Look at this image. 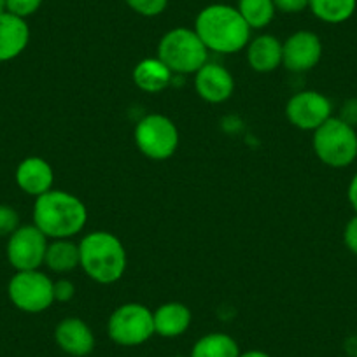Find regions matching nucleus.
Returning a JSON list of instances; mask_svg holds the SVG:
<instances>
[{"label":"nucleus","instance_id":"15","mask_svg":"<svg viewBox=\"0 0 357 357\" xmlns=\"http://www.w3.org/2000/svg\"><path fill=\"white\" fill-rule=\"evenodd\" d=\"M30 43V26L25 18L2 13L0 15V63L16 60Z\"/></svg>","mask_w":357,"mask_h":357},{"label":"nucleus","instance_id":"3","mask_svg":"<svg viewBox=\"0 0 357 357\" xmlns=\"http://www.w3.org/2000/svg\"><path fill=\"white\" fill-rule=\"evenodd\" d=\"M79 266L93 282L109 286L123 279L128 266L126 249L111 231H91L79 242Z\"/></svg>","mask_w":357,"mask_h":357},{"label":"nucleus","instance_id":"21","mask_svg":"<svg viewBox=\"0 0 357 357\" xmlns=\"http://www.w3.org/2000/svg\"><path fill=\"white\" fill-rule=\"evenodd\" d=\"M357 8V0H308L312 15L328 25L349 22Z\"/></svg>","mask_w":357,"mask_h":357},{"label":"nucleus","instance_id":"34","mask_svg":"<svg viewBox=\"0 0 357 357\" xmlns=\"http://www.w3.org/2000/svg\"><path fill=\"white\" fill-rule=\"evenodd\" d=\"M354 357H357V350H356V356H354Z\"/></svg>","mask_w":357,"mask_h":357},{"label":"nucleus","instance_id":"23","mask_svg":"<svg viewBox=\"0 0 357 357\" xmlns=\"http://www.w3.org/2000/svg\"><path fill=\"white\" fill-rule=\"evenodd\" d=\"M126 6L144 18H154L165 13L168 0H125Z\"/></svg>","mask_w":357,"mask_h":357},{"label":"nucleus","instance_id":"26","mask_svg":"<svg viewBox=\"0 0 357 357\" xmlns=\"http://www.w3.org/2000/svg\"><path fill=\"white\" fill-rule=\"evenodd\" d=\"M53 293H54V301H70L75 294V286L68 279H60L54 280L53 284Z\"/></svg>","mask_w":357,"mask_h":357},{"label":"nucleus","instance_id":"11","mask_svg":"<svg viewBox=\"0 0 357 357\" xmlns=\"http://www.w3.org/2000/svg\"><path fill=\"white\" fill-rule=\"evenodd\" d=\"M322 58V43L317 33L298 30L282 43V65L291 72H308Z\"/></svg>","mask_w":357,"mask_h":357},{"label":"nucleus","instance_id":"33","mask_svg":"<svg viewBox=\"0 0 357 357\" xmlns=\"http://www.w3.org/2000/svg\"><path fill=\"white\" fill-rule=\"evenodd\" d=\"M174 357H188V356H174Z\"/></svg>","mask_w":357,"mask_h":357},{"label":"nucleus","instance_id":"7","mask_svg":"<svg viewBox=\"0 0 357 357\" xmlns=\"http://www.w3.org/2000/svg\"><path fill=\"white\" fill-rule=\"evenodd\" d=\"M53 280L40 270L16 272L8 284V296L18 310L40 314L54 303Z\"/></svg>","mask_w":357,"mask_h":357},{"label":"nucleus","instance_id":"9","mask_svg":"<svg viewBox=\"0 0 357 357\" xmlns=\"http://www.w3.org/2000/svg\"><path fill=\"white\" fill-rule=\"evenodd\" d=\"M50 238L36 225L20 226L8 238L6 256L16 272L39 270L44 264Z\"/></svg>","mask_w":357,"mask_h":357},{"label":"nucleus","instance_id":"32","mask_svg":"<svg viewBox=\"0 0 357 357\" xmlns=\"http://www.w3.org/2000/svg\"><path fill=\"white\" fill-rule=\"evenodd\" d=\"M6 6H8V0H0V15L6 13Z\"/></svg>","mask_w":357,"mask_h":357},{"label":"nucleus","instance_id":"4","mask_svg":"<svg viewBox=\"0 0 357 357\" xmlns=\"http://www.w3.org/2000/svg\"><path fill=\"white\" fill-rule=\"evenodd\" d=\"M158 58L170 68L172 74H197L208 61V50L195 29L178 26L161 37Z\"/></svg>","mask_w":357,"mask_h":357},{"label":"nucleus","instance_id":"19","mask_svg":"<svg viewBox=\"0 0 357 357\" xmlns=\"http://www.w3.org/2000/svg\"><path fill=\"white\" fill-rule=\"evenodd\" d=\"M44 264L58 275L74 272L79 266V243H74L70 238L51 240L47 243Z\"/></svg>","mask_w":357,"mask_h":357},{"label":"nucleus","instance_id":"1","mask_svg":"<svg viewBox=\"0 0 357 357\" xmlns=\"http://www.w3.org/2000/svg\"><path fill=\"white\" fill-rule=\"evenodd\" d=\"M32 219L33 225L50 240L72 238L84 229L88 208L75 195L51 190L36 198Z\"/></svg>","mask_w":357,"mask_h":357},{"label":"nucleus","instance_id":"22","mask_svg":"<svg viewBox=\"0 0 357 357\" xmlns=\"http://www.w3.org/2000/svg\"><path fill=\"white\" fill-rule=\"evenodd\" d=\"M236 9L250 30L266 29L277 13L273 0H238Z\"/></svg>","mask_w":357,"mask_h":357},{"label":"nucleus","instance_id":"25","mask_svg":"<svg viewBox=\"0 0 357 357\" xmlns=\"http://www.w3.org/2000/svg\"><path fill=\"white\" fill-rule=\"evenodd\" d=\"M43 2L44 0H8L6 11L26 20L29 16L36 15V13L39 11Z\"/></svg>","mask_w":357,"mask_h":357},{"label":"nucleus","instance_id":"27","mask_svg":"<svg viewBox=\"0 0 357 357\" xmlns=\"http://www.w3.org/2000/svg\"><path fill=\"white\" fill-rule=\"evenodd\" d=\"M343 243H345V247L354 256H357V214L354 218H350L349 222L345 225V229H343Z\"/></svg>","mask_w":357,"mask_h":357},{"label":"nucleus","instance_id":"10","mask_svg":"<svg viewBox=\"0 0 357 357\" xmlns=\"http://www.w3.org/2000/svg\"><path fill=\"white\" fill-rule=\"evenodd\" d=\"M333 116V104L326 95L315 89L298 91L287 100L286 118L294 128L315 132Z\"/></svg>","mask_w":357,"mask_h":357},{"label":"nucleus","instance_id":"16","mask_svg":"<svg viewBox=\"0 0 357 357\" xmlns=\"http://www.w3.org/2000/svg\"><path fill=\"white\" fill-rule=\"evenodd\" d=\"M247 63L254 72L270 74L282 65V43L272 33H263L247 44Z\"/></svg>","mask_w":357,"mask_h":357},{"label":"nucleus","instance_id":"8","mask_svg":"<svg viewBox=\"0 0 357 357\" xmlns=\"http://www.w3.org/2000/svg\"><path fill=\"white\" fill-rule=\"evenodd\" d=\"M135 144L140 153L154 161H165L178 147V130L170 118L163 114H147L137 123Z\"/></svg>","mask_w":357,"mask_h":357},{"label":"nucleus","instance_id":"2","mask_svg":"<svg viewBox=\"0 0 357 357\" xmlns=\"http://www.w3.org/2000/svg\"><path fill=\"white\" fill-rule=\"evenodd\" d=\"M195 32L208 51L233 54L245 50L250 43V29L238 9L228 4H211L198 13Z\"/></svg>","mask_w":357,"mask_h":357},{"label":"nucleus","instance_id":"20","mask_svg":"<svg viewBox=\"0 0 357 357\" xmlns=\"http://www.w3.org/2000/svg\"><path fill=\"white\" fill-rule=\"evenodd\" d=\"M240 347L226 333H208L197 340L190 357H238Z\"/></svg>","mask_w":357,"mask_h":357},{"label":"nucleus","instance_id":"24","mask_svg":"<svg viewBox=\"0 0 357 357\" xmlns=\"http://www.w3.org/2000/svg\"><path fill=\"white\" fill-rule=\"evenodd\" d=\"M20 226L18 211L11 205L0 204V238H9Z\"/></svg>","mask_w":357,"mask_h":357},{"label":"nucleus","instance_id":"13","mask_svg":"<svg viewBox=\"0 0 357 357\" xmlns=\"http://www.w3.org/2000/svg\"><path fill=\"white\" fill-rule=\"evenodd\" d=\"M54 342L72 357H88L95 350V333L79 317H65L54 328Z\"/></svg>","mask_w":357,"mask_h":357},{"label":"nucleus","instance_id":"31","mask_svg":"<svg viewBox=\"0 0 357 357\" xmlns=\"http://www.w3.org/2000/svg\"><path fill=\"white\" fill-rule=\"evenodd\" d=\"M238 357H272V356L263 352V350H247V352H240Z\"/></svg>","mask_w":357,"mask_h":357},{"label":"nucleus","instance_id":"5","mask_svg":"<svg viewBox=\"0 0 357 357\" xmlns=\"http://www.w3.org/2000/svg\"><path fill=\"white\" fill-rule=\"evenodd\" d=\"M312 147L326 167L345 168L357 158V132L354 126L331 116L314 132Z\"/></svg>","mask_w":357,"mask_h":357},{"label":"nucleus","instance_id":"12","mask_svg":"<svg viewBox=\"0 0 357 357\" xmlns=\"http://www.w3.org/2000/svg\"><path fill=\"white\" fill-rule=\"evenodd\" d=\"M195 89L198 97L208 104H225L235 91V79L221 63L207 61L195 74Z\"/></svg>","mask_w":357,"mask_h":357},{"label":"nucleus","instance_id":"6","mask_svg":"<svg viewBox=\"0 0 357 357\" xmlns=\"http://www.w3.org/2000/svg\"><path fill=\"white\" fill-rule=\"evenodd\" d=\"M107 335L119 347H139L154 336L153 310L142 303H125L107 321Z\"/></svg>","mask_w":357,"mask_h":357},{"label":"nucleus","instance_id":"29","mask_svg":"<svg viewBox=\"0 0 357 357\" xmlns=\"http://www.w3.org/2000/svg\"><path fill=\"white\" fill-rule=\"evenodd\" d=\"M338 118L342 119V121H345L347 125H350L356 128L357 126V98H349V100L342 105V111H340Z\"/></svg>","mask_w":357,"mask_h":357},{"label":"nucleus","instance_id":"14","mask_svg":"<svg viewBox=\"0 0 357 357\" xmlns=\"http://www.w3.org/2000/svg\"><path fill=\"white\" fill-rule=\"evenodd\" d=\"M15 178L23 193L37 198L53 190L54 172L44 158L29 156L20 161V165L16 167Z\"/></svg>","mask_w":357,"mask_h":357},{"label":"nucleus","instance_id":"30","mask_svg":"<svg viewBox=\"0 0 357 357\" xmlns=\"http://www.w3.org/2000/svg\"><path fill=\"white\" fill-rule=\"evenodd\" d=\"M347 197H349L350 205H352L354 212L357 214V174L354 175L352 181L349 184V190H347Z\"/></svg>","mask_w":357,"mask_h":357},{"label":"nucleus","instance_id":"18","mask_svg":"<svg viewBox=\"0 0 357 357\" xmlns=\"http://www.w3.org/2000/svg\"><path fill=\"white\" fill-rule=\"evenodd\" d=\"M172 70L160 60V58H146L139 61L133 68V84L144 93H161L170 86Z\"/></svg>","mask_w":357,"mask_h":357},{"label":"nucleus","instance_id":"28","mask_svg":"<svg viewBox=\"0 0 357 357\" xmlns=\"http://www.w3.org/2000/svg\"><path fill=\"white\" fill-rule=\"evenodd\" d=\"M275 9L286 15H298V13L308 9V0H273Z\"/></svg>","mask_w":357,"mask_h":357},{"label":"nucleus","instance_id":"17","mask_svg":"<svg viewBox=\"0 0 357 357\" xmlns=\"http://www.w3.org/2000/svg\"><path fill=\"white\" fill-rule=\"evenodd\" d=\"M154 335L161 338H177L190 329L193 314L190 307L181 301H168L153 312Z\"/></svg>","mask_w":357,"mask_h":357}]
</instances>
